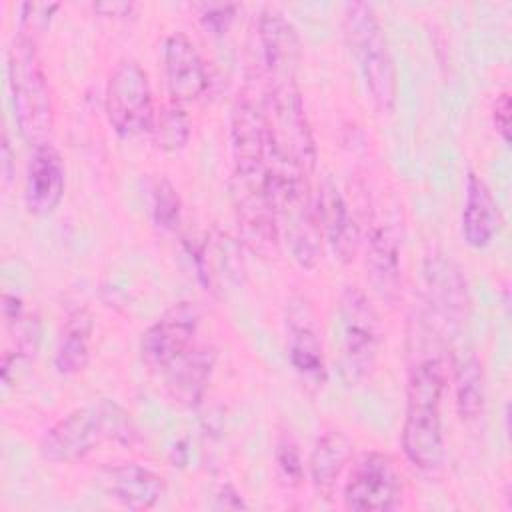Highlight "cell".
I'll return each mask as SVG.
<instances>
[{
	"label": "cell",
	"mask_w": 512,
	"mask_h": 512,
	"mask_svg": "<svg viewBox=\"0 0 512 512\" xmlns=\"http://www.w3.org/2000/svg\"><path fill=\"white\" fill-rule=\"evenodd\" d=\"M418 356L408 372L406 414L400 432L406 460L420 472L434 476L444 468L446 444L442 430V396L446 388V366L436 348Z\"/></svg>",
	"instance_id": "obj_1"
},
{
	"label": "cell",
	"mask_w": 512,
	"mask_h": 512,
	"mask_svg": "<svg viewBox=\"0 0 512 512\" xmlns=\"http://www.w3.org/2000/svg\"><path fill=\"white\" fill-rule=\"evenodd\" d=\"M462 206V236L472 248H486L502 228L500 206L482 176L468 172Z\"/></svg>",
	"instance_id": "obj_18"
},
{
	"label": "cell",
	"mask_w": 512,
	"mask_h": 512,
	"mask_svg": "<svg viewBox=\"0 0 512 512\" xmlns=\"http://www.w3.org/2000/svg\"><path fill=\"white\" fill-rule=\"evenodd\" d=\"M98 480L114 502L136 512L154 508L166 492L164 478L152 468L136 462L108 464L100 468Z\"/></svg>",
	"instance_id": "obj_16"
},
{
	"label": "cell",
	"mask_w": 512,
	"mask_h": 512,
	"mask_svg": "<svg viewBox=\"0 0 512 512\" xmlns=\"http://www.w3.org/2000/svg\"><path fill=\"white\" fill-rule=\"evenodd\" d=\"M510 112H512L510 92L498 94L492 106V122H494V130L500 134V138L506 144L510 142Z\"/></svg>",
	"instance_id": "obj_29"
},
{
	"label": "cell",
	"mask_w": 512,
	"mask_h": 512,
	"mask_svg": "<svg viewBox=\"0 0 512 512\" xmlns=\"http://www.w3.org/2000/svg\"><path fill=\"white\" fill-rule=\"evenodd\" d=\"M36 46V42L16 34L8 50V84L14 118L22 138L32 146L48 142L54 126L52 92Z\"/></svg>",
	"instance_id": "obj_4"
},
{
	"label": "cell",
	"mask_w": 512,
	"mask_h": 512,
	"mask_svg": "<svg viewBox=\"0 0 512 512\" xmlns=\"http://www.w3.org/2000/svg\"><path fill=\"white\" fill-rule=\"evenodd\" d=\"M14 172V156H12V148L8 142V136H2V174H4V182L8 184Z\"/></svg>",
	"instance_id": "obj_32"
},
{
	"label": "cell",
	"mask_w": 512,
	"mask_h": 512,
	"mask_svg": "<svg viewBox=\"0 0 512 512\" xmlns=\"http://www.w3.org/2000/svg\"><path fill=\"white\" fill-rule=\"evenodd\" d=\"M230 186L240 242L258 258H274L282 238L274 206L266 192L264 168L234 170Z\"/></svg>",
	"instance_id": "obj_7"
},
{
	"label": "cell",
	"mask_w": 512,
	"mask_h": 512,
	"mask_svg": "<svg viewBox=\"0 0 512 512\" xmlns=\"http://www.w3.org/2000/svg\"><path fill=\"white\" fill-rule=\"evenodd\" d=\"M366 280L372 292L386 304H396L402 292L400 250L388 228H374L366 240Z\"/></svg>",
	"instance_id": "obj_20"
},
{
	"label": "cell",
	"mask_w": 512,
	"mask_h": 512,
	"mask_svg": "<svg viewBox=\"0 0 512 512\" xmlns=\"http://www.w3.org/2000/svg\"><path fill=\"white\" fill-rule=\"evenodd\" d=\"M424 316L438 328L454 330L468 308V286L460 266L446 254H430L424 262Z\"/></svg>",
	"instance_id": "obj_11"
},
{
	"label": "cell",
	"mask_w": 512,
	"mask_h": 512,
	"mask_svg": "<svg viewBox=\"0 0 512 512\" xmlns=\"http://www.w3.org/2000/svg\"><path fill=\"white\" fill-rule=\"evenodd\" d=\"M256 40L266 82L296 80L302 60V40L290 20L274 8L262 10L256 22Z\"/></svg>",
	"instance_id": "obj_13"
},
{
	"label": "cell",
	"mask_w": 512,
	"mask_h": 512,
	"mask_svg": "<svg viewBox=\"0 0 512 512\" xmlns=\"http://www.w3.org/2000/svg\"><path fill=\"white\" fill-rule=\"evenodd\" d=\"M338 374L346 386H358L370 378L380 346L382 322L372 298L358 286H346L338 300Z\"/></svg>",
	"instance_id": "obj_5"
},
{
	"label": "cell",
	"mask_w": 512,
	"mask_h": 512,
	"mask_svg": "<svg viewBox=\"0 0 512 512\" xmlns=\"http://www.w3.org/2000/svg\"><path fill=\"white\" fill-rule=\"evenodd\" d=\"M212 508L216 510H244L248 508L242 494L232 486V484H224L216 494H214V502Z\"/></svg>",
	"instance_id": "obj_30"
},
{
	"label": "cell",
	"mask_w": 512,
	"mask_h": 512,
	"mask_svg": "<svg viewBox=\"0 0 512 512\" xmlns=\"http://www.w3.org/2000/svg\"><path fill=\"white\" fill-rule=\"evenodd\" d=\"M274 458H276V468H278L282 482L290 488L298 486L304 478V464L300 458L298 444L292 440L290 434H282L278 438Z\"/></svg>",
	"instance_id": "obj_27"
},
{
	"label": "cell",
	"mask_w": 512,
	"mask_h": 512,
	"mask_svg": "<svg viewBox=\"0 0 512 512\" xmlns=\"http://www.w3.org/2000/svg\"><path fill=\"white\" fill-rule=\"evenodd\" d=\"M200 320L202 314L194 302L180 300L172 304L154 324L142 332V362L154 372H164L196 344Z\"/></svg>",
	"instance_id": "obj_10"
},
{
	"label": "cell",
	"mask_w": 512,
	"mask_h": 512,
	"mask_svg": "<svg viewBox=\"0 0 512 512\" xmlns=\"http://www.w3.org/2000/svg\"><path fill=\"white\" fill-rule=\"evenodd\" d=\"M140 440L138 428L126 408L102 398L70 410L56 420L40 438L38 452L46 462L72 464L92 454L104 442L134 446Z\"/></svg>",
	"instance_id": "obj_2"
},
{
	"label": "cell",
	"mask_w": 512,
	"mask_h": 512,
	"mask_svg": "<svg viewBox=\"0 0 512 512\" xmlns=\"http://www.w3.org/2000/svg\"><path fill=\"white\" fill-rule=\"evenodd\" d=\"M350 456H352V442L344 432L332 428V430H324L316 438L308 458V474L316 492H320L326 498L334 492L338 478L346 468Z\"/></svg>",
	"instance_id": "obj_22"
},
{
	"label": "cell",
	"mask_w": 512,
	"mask_h": 512,
	"mask_svg": "<svg viewBox=\"0 0 512 512\" xmlns=\"http://www.w3.org/2000/svg\"><path fill=\"white\" fill-rule=\"evenodd\" d=\"M150 134L156 148H160L162 152L174 154L184 150L192 134V124L182 104L170 102V104H164L160 110H156V118Z\"/></svg>",
	"instance_id": "obj_24"
},
{
	"label": "cell",
	"mask_w": 512,
	"mask_h": 512,
	"mask_svg": "<svg viewBox=\"0 0 512 512\" xmlns=\"http://www.w3.org/2000/svg\"><path fill=\"white\" fill-rule=\"evenodd\" d=\"M104 112L122 138L150 134L156 108L146 70L136 60H122L110 72L104 90Z\"/></svg>",
	"instance_id": "obj_8"
},
{
	"label": "cell",
	"mask_w": 512,
	"mask_h": 512,
	"mask_svg": "<svg viewBox=\"0 0 512 512\" xmlns=\"http://www.w3.org/2000/svg\"><path fill=\"white\" fill-rule=\"evenodd\" d=\"M214 364L216 352L206 344H194L162 372L168 396L184 408H196L204 398Z\"/></svg>",
	"instance_id": "obj_19"
},
{
	"label": "cell",
	"mask_w": 512,
	"mask_h": 512,
	"mask_svg": "<svg viewBox=\"0 0 512 512\" xmlns=\"http://www.w3.org/2000/svg\"><path fill=\"white\" fill-rule=\"evenodd\" d=\"M344 506L354 512H390L402 502V476L384 452L360 454L344 484Z\"/></svg>",
	"instance_id": "obj_9"
},
{
	"label": "cell",
	"mask_w": 512,
	"mask_h": 512,
	"mask_svg": "<svg viewBox=\"0 0 512 512\" xmlns=\"http://www.w3.org/2000/svg\"><path fill=\"white\" fill-rule=\"evenodd\" d=\"M344 36L374 106L382 114H390L396 106V66L372 4L350 2L344 6Z\"/></svg>",
	"instance_id": "obj_3"
},
{
	"label": "cell",
	"mask_w": 512,
	"mask_h": 512,
	"mask_svg": "<svg viewBox=\"0 0 512 512\" xmlns=\"http://www.w3.org/2000/svg\"><path fill=\"white\" fill-rule=\"evenodd\" d=\"M286 352L292 370L308 388H322L326 382V358L318 332L316 316L304 296H292L286 302Z\"/></svg>",
	"instance_id": "obj_12"
},
{
	"label": "cell",
	"mask_w": 512,
	"mask_h": 512,
	"mask_svg": "<svg viewBox=\"0 0 512 512\" xmlns=\"http://www.w3.org/2000/svg\"><path fill=\"white\" fill-rule=\"evenodd\" d=\"M92 334L94 318L88 308H76L68 314L54 352V368L58 374L74 376L86 370L92 354Z\"/></svg>",
	"instance_id": "obj_21"
},
{
	"label": "cell",
	"mask_w": 512,
	"mask_h": 512,
	"mask_svg": "<svg viewBox=\"0 0 512 512\" xmlns=\"http://www.w3.org/2000/svg\"><path fill=\"white\" fill-rule=\"evenodd\" d=\"M268 154L310 176L316 166V142L296 80L266 82Z\"/></svg>",
	"instance_id": "obj_6"
},
{
	"label": "cell",
	"mask_w": 512,
	"mask_h": 512,
	"mask_svg": "<svg viewBox=\"0 0 512 512\" xmlns=\"http://www.w3.org/2000/svg\"><path fill=\"white\" fill-rule=\"evenodd\" d=\"M196 10L204 30L214 36H222L234 22L238 6L236 4H198Z\"/></svg>",
	"instance_id": "obj_28"
},
{
	"label": "cell",
	"mask_w": 512,
	"mask_h": 512,
	"mask_svg": "<svg viewBox=\"0 0 512 512\" xmlns=\"http://www.w3.org/2000/svg\"><path fill=\"white\" fill-rule=\"evenodd\" d=\"M64 188L66 170L58 148L50 140L32 146L24 184L28 212L34 216L52 214L64 198Z\"/></svg>",
	"instance_id": "obj_15"
},
{
	"label": "cell",
	"mask_w": 512,
	"mask_h": 512,
	"mask_svg": "<svg viewBox=\"0 0 512 512\" xmlns=\"http://www.w3.org/2000/svg\"><path fill=\"white\" fill-rule=\"evenodd\" d=\"M60 8V4H48V2H24L20 6V16H18V36L36 42L40 40V36L48 30L52 16L56 14V10Z\"/></svg>",
	"instance_id": "obj_26"
},
{
	"label": "cell",
	"mask_w": 512,
	"mask_h": 512,
	"mask_svg": "<svg viewBox=\"0 0 512 512\" xmlns=\"http://www.w3.org/2000/svg\"><path fill=\"white\" fill-rule=\"evenodd\" d=\"M132 2H98L94 4V12L106 18H128L134 12Z\"/></svg>",
	"instance_id": "obj_31"
},
{
	"label": "cell",
	"mask_w": 512,
	"mask_h": 512,
	"mask_svg": "<svg viewBox=\"0 0 512 512\" xmlns=\"http://www.w3.org/2000/svg\"><path fill=\"white\" fill-rule=\"evenodd\" d=\"M454 396L460 420L472 422L484 410V372L474 352L462 354L454 362Z\"/></svg>",
	"instance_id": "obj_23"
},
{
	"label": "cell",
	"mask_w": 512,
	"mask_h": 512,
	"mask_svg": "<svg viewBox=\"0 0 512 512\" xmlns=\"http://www.w3.org/2000/svg\"><path fill=\"white\" fill-rule=\"evenodd\" d=\"M152 218L164 230H176L182 220V202L170 180L158 178L152 188Z\"/></svg>",
	"instance_id": "obj_25"
},
{
	"label": "cell",
	"mask_w": 512,
	"mask_h": 512,
	"mask_svg": "<svg viewBox=\"0 0 512 512\" xmlns=\"http://www.w3.org/2000/svg\"><path fill=\"white\" fill-rule=\"evenodd\" d=\"M162 70L168 94L176 104L200 100L210 84L208 70L196 44L184 32H172L162 46Z\"/></svg>",
	"instance_id": "obj_14"
},
{
	"label": "cell",
	"mask_w": 512,
	"mask_h": 512,
	"mask_svg": "<svg viewBox=\"0 0 512 512\" xmlns=\"http://www.w3.org/2000/svg\"><path fill=\"white\" fill-rule=\"evenodd\" d=\"M316 208L324 242L340 264H350L360 248V228L344 196L330 180H324L318 188Z\"/></svg>",
	"instance_id": "obj_17"
}]
</instances>
